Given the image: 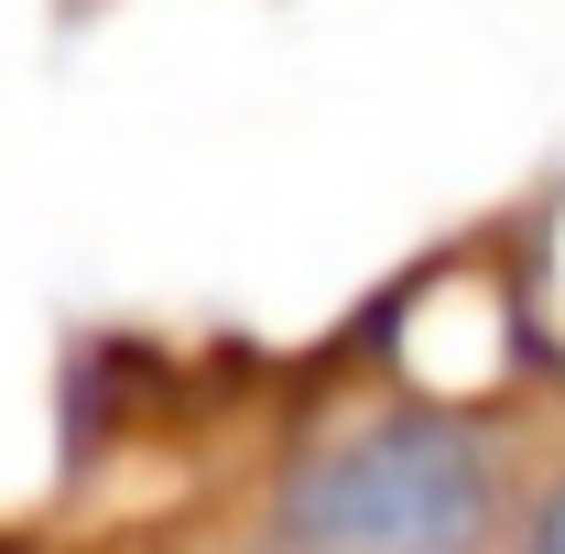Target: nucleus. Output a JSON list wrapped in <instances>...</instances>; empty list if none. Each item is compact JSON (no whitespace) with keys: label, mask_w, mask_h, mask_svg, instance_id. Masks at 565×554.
Listing matches in <instances>:
<instances>
[{"label":"nucleus","mask_w":565,"mask_h":554,"mask_svg":"<svg viewBox=\"0 0 565 554\" xmlns=\"http://www.w3.org/2000/svg\"><path fill=\"white\" fill-rule=\"evenodd\" d=\"M500 457L457 414H370L327 435L273 500V554H479Z\"/></svg>","instance_id":"f257e3e1"},{"label":"nucleus","mask_w":565,"mask_h":554,"mask_svg":"<svg viewBox=\"0 0 565 554\" xmlns=\"http://www.w3.org/2000/svg\"><path fill=\"white\" fill-rule=\"evenodd\" d=\"M522 554H565V479L544 489V511L522 522Z\"/></svg>","instance_id":"f03ea898"}]
</instances>
